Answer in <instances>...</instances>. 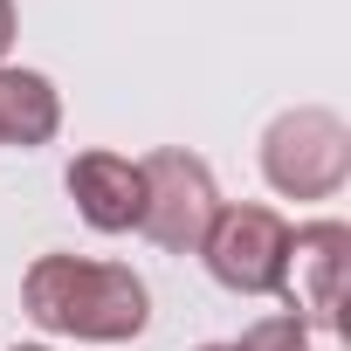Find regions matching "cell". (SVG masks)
I'll return each mask as SVG.
<instances>
[{"mask_svg":"<svg viewBox=\"0 0 351 351\" xmlns=\"http://www.w3.org/2000/svg\"><path fill=\"white\" fill-rule=\"evenodd\" d=\"M14 35H21V14H14V0H0V62H8Z\"/></svg>","mask_w":351,"mask_h":351,"instance_id":"obj_9","label":"cell"},{"mask_svg":"<svg viewBox=\"0 0 351 351\" xmlns=\"http://www.w3.org/2000/svg\"><path fill=\"white\" fill-rule=\"evenodd\" d=\"M193 351H228V344H193Z\"/></svg>","mask_w":351,"mask_h":351,"instance_id":"obj_11","label":"cell"},{"mask_svg":"<svg viewBox=\"0 0 351 351\" xmlns=\"http://www.w3.org/2000/svg\"><path fill=\"white\" fill-rule=\"evenodd\" d=\"M282 248H289V221L262 200H221V214L200 234V262L221 289L234 296H276L282 282Z\"/></svg>","mask_w":351,"mask_h":351,"instance_id":"obj_4","label":"cell"},{"mask_svg":"<svg viewBox=\"0 0 351 351\" xmlns=\"http://www.w3.org/2000/svg\"><path fill=\"white\" fill-rule=\"evenodd\" d=\"M262 180L282 200H337L351 180V124L324 104H296L262 131Z\"/></svg>","mask_w":351,"mask_h":351,"instance_id":"obj_2","label":"cell"},{"mask_svg":"<svg viewBox=\"0 0 351 351\" xmlns=\"http://www.w3.org/2000/svg\"><path fill=\"white\" fill-rule=\"evenodd\" d=\"M21 310L49 330V337H76V344H131L152 324V289L138 269L124 262H97V255H35L21 276Z\"/></svg>","mask_w":351,"mask_h":351,"instance_id":"obj_1","label":"cell"},{"mask_svg":"<svg viewBox=\"0 0 351 351\" xmlns=\"http://www.w3.org/2000/svg\"><path fill=\"white\" fill-rule=\"evenodd\" d=\"M8 351H49V344H8Z\"/></svg>","mask_w":351,"mask_h":351,"instance_id":"obj_10","label":"cell"},{"mask_svg":"<svg viewBox=\"0 0 351 351\" xmlns=\"http://www.w3.org/2000/svg\"><path fill=\"white\" fill-rule=\"evenodd\" d=\"M344 269H351V228L303 221V228H289L276 296L289 303V317H303L317 330H344Z\"/></svg>","mask_w":351,"mask_h":351,"instance_id":"obj_5","label":"cell"},{"mask_svg":"<svg viewBox=\"0 0 351 351\" xmlns=\"http://www.w3.org/2000/svg\"><path fill=\"white\" fill-rule=\"evenodd\" d=\"M228 351H310V324L303 317H255L248 330H241V344H228Z\"/></svg>","mask_w":351,"mask_h":351,"instance_id":"obj_8","label":"cell"},{"mask_svg":"<svg viewBox=\"0 0 351 351\" xmlns=\"http://www.w3.org/2000/svg\"><path fill=\"white\" fill-rule=\"evenodd\" d=\"M62 186L76 200V214L97 228V234H131L138 228V207H145V180H138V158L124 152H76Z\"/></svg>","mask_w":351,"mask_h":351,"instance_id":"obj_6","label":"cell"},{"mask_svg":"<svg viewBox=\"0 0 351 351\" xmlns=\"http://www.w3.org/2000/svg\"><path fill=\"white\" fill-rule=\"evenodd\" d=\"M138 180H145V207H138V234L158 241L165 255H200L207 221L221 214V186L207 158L180 152V145H158L138 158Z\"/></svg>","mask_w":351,"mask_h":351,"instance_id":"obj_3","label":"cell"},{"mask_svg":"<svg viewBox=\"0 0 351 351\" xmlns=\"http://www.w3.org/2000/svg\"><path fill=\"white\" fill-rule=\"evenodd\" d=\"M62 131V90L42 76V69H21V62H0V145L14 152H35Z\"/></svg>","mask_w":351,"mask_h":351,"instance_id":"obj_7","label":"cell"}]
</instances>
